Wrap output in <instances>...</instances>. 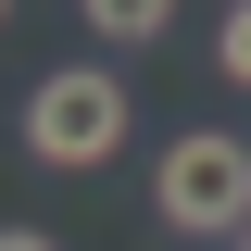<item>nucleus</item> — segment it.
Masks as SVG:
<instances>
[{
    "instance_id": "39448f33",
    "label": "nucleus",
    "mask_w": 251,
    "mask_h": 251,
    "mask_svg": "<svg viewBox=\"0 0 251 251\" xmlns=\"http://www.w3.org/2000/svg\"><path fill=\"white\" fill-rule=\"evenodd\" d=\"M0 251H63V239H38V226H0Z\"/></svg>"
},
{
    "instance_id": "0eeeda50",
    "label": "nucleus",
    "mask_w": 251,
    "mask_h": 251,
    "mask_svg": "<svg viewBox=\"0 0 251 251\" xmlns=\"http://www.w3.org/2000/svg\"><path fill=\"white\" fill-rule=\"evenodd\" d=\"M239 251H251V239H239Z\"/></svg>"
},
{
    "instance_id": "423d86ee",
    "label": "nucleus",
    "mask_w": 251,
    "mask_h": 251,
    "mask_svg": "<svg viewBox=\"0 0 251 251\" xmlns=\"http://www.w3.org/2000/svg\"><path fill=\"white\" fill-rule=\"evenodd\" d=\"M0 25H13V0H0Z\"/></svg>"
},
{
    "instance_id": "f03ea898",
    "label": "nucleus",
    "mask_w": 251,
    "mask_h": 251,
    "mask_svg": "<svg viewBox=\"0 0 251 251\" xmlns=\"http://www.w3.org/2000/svg\"><path fill=\"white\" fill-rule=\"evenodd\" d=\"M25 151L50 163V176H100V163L126 151V75H100V63L38 75L25 88Z\"/></svg>"
},
{
    "instance_id": "20e7f679",
    "label": "nucleus",
    "mask_w": 251,
    "mask_h": 251,
    "mask_svg": "<svg viewBox=\"0 0 251 251\" xmlns=\"http://www.w3.org/2000/svg\"><path fill=\"white\" fill-rule=\"evenodd\" d=\"M214 75H226V88H251V0H226V25H214Z\"/></svg>"
},
{
    "instance_id": "f257e3e1",
    "label": "nucleus",
    "mask_w": 251,
    "mask_h": 251,
    "mask_svg": "<svg viewBox=\"0 0 251 251\" xmlns=\"http://www.w3.org/2000/svg\"><path fill=\"white\" fill-rule=\"evenodd\" d=\"M151 214L176 226V239H251V138H226V126H188V138H163Z\"/></svg>"
},
{
    "instance_id": "7ed1b4c3",
    "label": "nucleus",
    "mask_w": 251,
    "mask_h": 251,
    "mask_svg": "<svg viewBox=\"0 0 251 251\" xmlns=\"http://www.w3.org/2000/svg\"><path fill=\"white\" fill-rule=\"evenodd\" d=\"M75 13H88V38H126V50H151L176 25V0H75Z\"/></svg>"
}]
</instances>
